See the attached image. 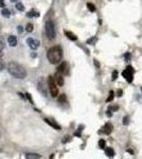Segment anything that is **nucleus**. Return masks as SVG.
Masks as SVG:
<instances>
[{
	"label": "nucleus",
	"mask_w": 142,
	"mask_h": 159,
	"mask_svg": "<svg viewBox=\"0 0 142 159\" xmlns=\"http://www.w3.org/2000/svg\"><path fill=\"white\" fill-rule=\"evenodd\" d=\"M8 71L9 73L14 77L15 79L22 80L27 77V71L24 66H21L20 64L16 62H10L8 65Z\"/></svg>",
	"instance_id": "f257e3e1"
},
{
	"label": "nucleus",
	"mask_w": 142,
	"mask_h": 159,
	"mask_svg": "<svg viewBox=\"0 0 142 159\" xmlns=\"http://www.w3.org/2000/svg\"><path fill=\"white\" fill-rule=\"evenodd\" d=\"M47 57L48 61L50 62L51 64H53V65L58 64L62 61V58H63V50H62V48L60 46H54V47L50 48L48 50Z\"/></svg>",
	"instance_id": "f03ea898"
},
{
	"label": "nucleus",
	"mask_w": 142,
	"mask_h": 159,
	"mask_svg": "<svg viewBox=\"0 0 142 159\" xmlns=\"http://www.w3.org/2000/svg\"><path fill=\"white\" fill-rule=\"evenodd\" d=\"M45 30H46V34H47V37L49 39H54L56 37V32H55V28H54V24H53L52 20H47L45 24Z\"/></svg>",
	"instance_id": "7ed1b4c3"
},
{
	"label": "nucleus",
	"mask_w": 142,
	"mask_h": 159,
	"mask_svg": "<svg viewBox=\"0 0 142 159\" xmlns=\"http://www.w3.org/2000/svg\"><path fill=\"white\" fill-rule=\"evenodd\" d=\"M48 86H49V90H50L51 97L56 98L57 95H58V88H57V85H56L55 81H54V77H48Z\"/></svg>",
	"instance_id": "20e7f679"
},
{
	"label": "nucleus",
	"mask_w": 142,
	"mask_h": 159,
	"mask_svg": "<svg viewBox=\"0 0 142 159\" xmlns=\"http://www.w3.org/2000/svg\"><path fill=\"white\" fill-rule=\"evenodd\" d=\"M57 72H58V73L63 74V75H67V74H69V65H68V63H67V62H63V63L58 66Z\"/></svg>",
	"instance_id": "39448f33"
},
{
	"label": "nucleus",
	"mask_w": 142,
	"mask_h": 159,
	"mask_svg": "<svg viewBox=\"0 0 142 159\" xmlns=\"http://www.w3.org/2000/svg\"><path fill=\"white\" fill-rule=\"evenodd\" d=\"M27 44H28L29 47L31 48V49H33V50H36L40 45L39 40L34 39V38H28V39H27Z\"/></svg>",
	"instance_id": "423d86ee"
},
{
	"label": "nucleus",
	"mask_w": 142,
	"mask_h": 159,
	"mask_svg": "<svg viewBox=\"0 0 142 159\" xmlns=\"http://www.w3.org/2000/svg\"><path fill=\"white\" fill-rule=\"evenodd\" d=\"M37 88H38V91H39L44 97H48L47 89H46V84L42 80H39V82L37 84Z\"/></svg>",
	"instance_id": "0eeeda50"
},
{
	"label": "nucleus",
	"mask_w": 142,
	"mask_h": 159,
	"mask_svg": "<svg viewBox=\"0 0 142 159\" xmlns=\"http://www.w3.org/2000/svg\"><path fill=\"white\" fill-rule=\"evenodd\" d=\"M122 75H123L125 79H126V81L128 83H132L133 80H134V72L129 71V70H124L123 72H122Z\"/></svg>",
	"instance_id": "6e6552de"
},
{
	"label": "nucleus",
	"mask_w": 142,
	"mask_h": 159,
	"mask_svg": "<svg viewBox=\"0 0 142 159\" xmlns=\"http://www.w3.org/2000/svg\"><path fill=\"white\" fill-rule=\"evenodd\" d=\"M54 81H55L56 85H58V86H63L64 85V79H63V74L61 73H56L55 75H54Z\"/></svg>",
	"instance_id": "1a4fd4ad"
},
{
	"label": "nucleus",
	"mask_w": 142,
	"mask_h": 159,
	"mask_svg": "<svg viewBox=\"0 0 142 159\" xmlns=\"http://www.w3.org/2000/svg\"><path fill=\"white\" fill-rule=\"evenodd\" d=\"M111 132H113V125L110 123H106L103 127V132L106 134V135H110Z\"/></svg>",
	"instance_id": "9d476101"
},
{
	"label": "nucleus",
	"mask_w": 142,
	"mask_h": 159,
	"mask_svg": "<svg viewBox=\"0 0 142 159\" xmlns=\"http://www.w3.org/2000/svg\"><path fill=\"white\" fill-rule=\"evenodd\" d=\"M8 42L11 47H15V46H17V37L14 35H10L8 38Z\"/></svg>",
	"instance_id": "9b49d317"
},
{
	"label": "nucleus",
	"mask_w": 142,
	"mask_h": 159,
	"mask_svg": "<svg viewBox=\"0 0 142 159\" xmlns=\"http://www.w3.org/2000/svg\"><path fill=\"white\" fill-rule=\"evenodd\" d=\"M24 157H26L27 159H39V158H42V156H40L39 154H35V153H27L26 155H24Z\"/></svg>",
	"instance_id": "f8f14e48"
},
{
	"label": "nucleus",
	"mask_w": 142,
	"mask_h": 159,
	"mask_svg": "<svg viewBox=\"0 0 142 159\" xmlns=\"http://www.w3.org/2000/svg\"><path fill=\"white\" fill-rule=\"evenodd\" d=\"M45 122H46V123H48L50 126H52L53 128H55L56 130H61V126H60L57 123H55V122L51 121V120H49V119H45Z\"/></svg>",
	"instance_id": "ddd939ff"
},
{
	"label": "nucleus",
	"mask_w": 142,
	"mask_h": 159,
	"mask_svg": "<svg viewBox=\"0 0 142 159\" xmlns=\"http://www.w3.org/2000/svg\"><path fill=\"white\" fill-rule=\"evenodd\" d=\"M105 153H106V155L109 157V158H113V157H115V151H113L111 148H105Z\"/></svg>",
	"instance_id": "4468645a"
},
{
	"label": "nucleus",
	"mask_w": 142,
	"mask_h": 159,
	"mask_svg": "<svg viewBox=\"0 0 142 159\" xmlns=\"http://www.w3.org/2000/svg\"><path fill=\"white\" fill-rule=\"evenodd\" d=\"M65 35H66L67 37H68L69 39L71 40H76L77 39V37L75 36V35L72 33V32H69V31H65Z\"/></svg>",
	"instance_id": "2eb2a0df"
},
{
	"label": "nucleus",
	"mask_w": 142,
	"mask_h": 159,
	"mask_svg": "<svg viewBox=\"0 0 142 159\" xmlns=\"http://www.w3.org/2000/svg\"><path fill=\"white\" fill-rule=\"evenodd\" d=\"M27 16H28V17H38V16H39V13L36 12L35 10H31L29 13L27 14Z\"/></svg>",
	"instance_id": "dca6fc26"
},
{
	"label": "nucleus",
	"mask_w": 142,
	"mask_h": 159,
	"mask_svg": "<svg viewBox=\"0 0 142 159\" xmlns=\"http://www.w3.org/2000/svg\"><path fill=\"white\" fill-rule=\"evenodd\" d=\"M1 15H2L3 17H5V18H9L11 15V12L8 10V9H3V10L1 11Z\"/></svg>",
	"instance_id": "f3484780"
},
{
	"label": "nucleus",
	"mask_w": 142,
	"mask_h": 159,
	"mask_svg": "<svg viewBox=\"0 0 142 159\" xmlns=\"http://www.w3.org/2000/svg\"><path fill=\"white\" fill-rule=\"evenodd\" d=\"M87 8H88V10L90 11V12H95V6L93 3L91 2H88L87 3Z\"/></svg>",
	"instance_id": "a211bd4d"
},
{
	"label": "nucleus",
	"mask_w": 142,
	"mask_h": 159,
	"mask_svg": "<svg viewBox=\"0 0 142 159\" xmlns=\"http://www.w3.org/2000/svg\"><path fill=\"white\" fill-rule=\"evenodd\" d=\"M66 101H67L66 95H60V98H58V102H60V103H66Z\"/></svg>",
	"instance_id": "6ab92c4d"
},
{
	"label": "nucleus",
	"mask_w": 142,
	"mask_h": 159,
	"mask_svg": "<svg viewBox=\"0 0 142 159\" xmlns=\"http://www.w3.org/2000/svg\"><path fill=\"white\" fill-rule=\"evenodd\" d=\"M16 9L18 11H20V12H22V11H24V4L21 2H17L16 3Z\"/></svg>",
	"instance_id": "aec40b11"
},
{
	"label": "nucleus",
	"mask_w": 142,
	"mask_h": 159,
	"mask_svg": "<svg viewBox=\"0 0 142 159\" xmlns=\"http://www.w3.org/2000/svg\"><path fill=\"white\" fill-rule=\"evenodd\" d=\"M113 97H115V92H113V90H111V91H109V97L107 98L106 102H111V101L113 100Z\"/></svg>",
	"instance_id": "412c9836"
},
{
	"label": "nucleus",
	"mask_w": 142,
	"mask_h": 159,
	"mask_svg": "<svg viewBox=\"0 0 142 159\" xmlns=\"http://www.w3.org/2000/svg\"><path fill=\"white\" fill-rule=\"evenodd\" d=\"M105 145H106V142L104 139H100V141H99V146H100L101 148H105Z\"/></svg>",
	"instance_id": "4be33fe9"
},
{
	"label": "nucleus",
	"mask_w": 142,
	"mask_h": 159,
	"mask_svg": "<svg viewBox=\"0 0 142 159\" xmlns=\"http://www.w3.org/2000/svg\"><path fill=\"white\" fill-rule=\"evenodd\" d=\"M95 40H97V37L93 36V37H91V38H89V39L87 40V44H88V45H93Z\"/></svg>",
	"instance_id": "5701e85b"
},
{
	"label": "nucleus",
	"mask_w": 142,
	"mask_h": 159,
	"mask_svg": "<svg viewBox=\"0 0 142 159\" xmlns=\"http://www.w3.org/2000/svg\"><path fill=\"white\" fill-rule=\"evenodd\" d=\"M123 124L124 125H128L129 124V117L128 116H125L123 118Z\"/></svg>",
	"instance_id": "b1692460"
},
{
	"label": "nucleus",
	"mask_w": 142,
	"mask_h": 159,
	"mask_svg": "<svg viewBox=\"0 0 142 159\" xmlns=\"http://www.w3.org/2000/svg\"><path fill=\"white\" fill-rule=\"evenodd\" d=\"M117 79H118V71L115 70V71L113 72V75H111V80H113V81H116Z\"/></svg>",
	"instance_id": "393cba45"
},
{
	"label": "nucleus",
	"mask_w": 142,
	"mask_h": 159,
	"mask_svg": "<svg viewBox=\"0 0 142 159\" xmlns=\"http://www.w3.org/2000/svg\"><path fill=\"white\" fill-rule=\"evenodd\" d=\"M26 30L28 32H32V31H33V24H27V26H26Z\"/></svg>",
	"instance_id": "a878e982"
},
{
	"label": "nucleus",
	"mask_w": 142,
	"mask_h": 159,
	"mask_svg": "<svg viewBox=\"0 0 142 159\" xmlns=\"http://www.w3.org/2000/svg\"><path fill=\"white\" fill-rule=\"evenodd\" d=\"M3 48H4V42L2 38H0V52L3 50Z\"/></svg>",
	"instance_id": "bb28decb"
},
{
	"label": "nucleus",
	"mask_w": 142,
	"mask_h": 159,
	"mask_svg": "<svg viewBox=\"0 0 142 159\" xmlns=\"http://www.w3.org/2000/svg\"><path fill=\"white\" fill-rule=\"evenodd\" d=\"M4 67H5V65H4V63H3V61L2 59H0V72L4 69Z\"/></svg>",
	"instance_id": "cd10ccee"
},
{
	"label": "nucleus",
	"mask_w": 142,
	"mask_h": 159,
	"mask_svg": "<svg viewBox=\"0 0 142 159\" xmlns=\"http://www.w3.org/2000/svg\"><path fill=\"white\" fill-rule=\"evenodd\" d=\"M124 57H125V61L126 62H128L129 59H131V53H125V55H124Z\"/></svg>",
	"instance_id": "c85d7f7f"
},
{
	"label": "nucleus",
	"mask_w": 142,
	"mask_h": 159,
	"mask_svg": "<svg viewBox=\"0 0 142 159\" xmlns=\"http://www.w3.org/2000/svg\"><path fill=\"white\" fill-rule=\"evenodd\" d=\"M122 95H123V91H122V89H118V91H117V97H122Z\"/></svg>",
	"instance_id": "c756f323"
},
{
	"label": "nucleus",
	"mask_w": 142,
	"mask_h": 159,
	"mask_svg": "<svg viewBox=\"0 0 142 159\" xmlns=\"http://www.w3.org/2000/svg\"><path fill=\"white\" fill-rule=\"evenodd\" d=\"M26 97H27V98H28V99H29V101H30V102H31V103L33 104V101H32L31 95H29V93H26Z\"/></svg>",
	"instance_id": "7c9ffc66"
},
{
	"label": "nucleus",
	"mask_w": 142,
	"mask_h": 159,
	"mask_svg": "<svg viewBox=\"0 0 142 159\" xmlns=\"http://www.w3.org/2000/svg\"><path fill=\"white\" fill-rule=\"evenodd\" d=\"M17 30H18L19 33H22V31H24V28H22L21 26H17Z\"/></svg>",
	"instance_id": "2f4dec72"
},
{
	"label": "nucleus",
	"mask_w": 142,
	"mask_h": 159,
	"mask_svg": "<svg viewBox=\"0 0 142 159\" xmlns=\"http://www.w3.org/2000/svg\"><path fill=\"white\" fill-rule=\"evenodd\" d=\"M109 109H110V110H117V109H118V106H110Z\"/></svg>",
	"instance_id": "473e14b6"
},
{
	"label": "nucleus",
	"mask_w": 142,
	"mask_h": 159,
	"mask_svg": "<svg viewBox=\"0 0 142 159\" xmlns=\"http://www.w3.org/2000/svg\"><path fill=\"white\" fill-rule=\"evenodd\" d=\"M127 70H129V71H132V72H135V70H134V68H133L132 66H127Z\"/></svg>",
	"instance_id": "72a5a7b5"
},
{
	"label": "nucleus",
	"mask_w": 142,
	"mask_h": 159,
	"mask_svg": "<svg viewBox=\"0 0 142 159\" xmlns=\"http://www.w3.org/2000/svg\"><path fill=\"white\" fill-rule=\"evenodd\" d=\"M4 6V0H0V8Z\"/></svg>",
	"instance_id": "f704fd0d"
},
{
	"label": "nucleus",
	"mask_w": 142,
	"mask_h": 159,
	"mask_svg": "<svg viewBox=\"0 0 142 159\" xmlns=\"http://www.w3.org/2000/svg\"><path fill=\"white\" fill-rule=\"evenodd\" d=\"M95 65L98 67V68H100V63H99V62H98L97 59H95Z\"/></svg>",
	"instance_id": "c9c22d12"
},
{
	"label": "nucleus",
	"mask_w": 142,
	"mask_h": 159,
	"mask_svg": "<svg viewBox=\"0 0 142 159\" xmlns=\"http://www.w3.org/2000/svg\"><path fill=\"white\" fill-rule=\"evenodd\" d=\"M107 116H108V117H111V116H113V114H111V110H110L109 108H108V110H107Z\"/></svg>",
	"instance_id": "e433bc0d"
},
{
	"label": "nucleus",
	"mask_w": 142,
	"mask_h": 159,
	"mask_svg": "<svg viewBox=\"0 0 142 159\" xmlns=\"http://www.w3.org/2000/svg\"><path fill=\"white\" fill-rule=\"evenodd\" d=\"M74 136H77V137H81V132H74Z\"/></svg>",
	"instance_id": "4c0bfd02"
},
{
	"label": "nucleus",
	"mask_w": 142,
	"mask_h": 159,
	"mask_svg": "<svg viewBox=\"0 0 142 159\" xmlns=\"http://www.w3.org/2000/svg\"><path fill=\"white\" fill-rule=\"evenodd\" d=\"M65 138H66V139H65V140H63V142H64V143H66L67 141L70 140V139H69V138H70V137H65Z\"/></svg>",
	"instance_id": "58836bf2"
},
{
	"label": "nucleus",
	"mask_w": 142,
	"mask_h": 159,
	"mask_svg": "<svg viewBox=\"0 0 142 159\" xmlns=\"http://www.w3.org/2000/svg\"><path fill=\"white\" fill-rule=\"evenodd\" d=\"M127 152H128V153H131L132 155L134 154V151H133V150H131V148H128V150H127Z\"/></svg>",
	"instance_id": "ea45409f"
},
{
	"label": "nucleus",
	"mask_w": 142,
	"mask_h": 159,
	"mask_svg": "<svg viewBox=\"0 0 142 159\" xmlns=\"http://www.w3.org/2000/svg\"><path fill=\"white\" fill-rule=\"evenodd\" d=\"M31 56H32V57H36V53L33 52V53H32V54H31Z\"/></svg>",
	"instance_id": "a19ab883"
},
{
	"label": "nucleus",
	"mask_w": 142,
	"mask_h": 159,
	"mask_svg": "<svg viewBox=\"0 0 142 159\" xmlns=\"http://www.w3.org/2000/svg\"><path fill=\"white\" fill-rule=\"evenodd\" d=\"M11 1H12V2H16V1H17V0H11Z\"/></svg>",
	"instance_id": "79ce46f5"
},
{
	"label": "nucleus",
	"mask_w": 142,
	"mask_h": 159,
	"mask_svg": "<svg viewBox=\"0 0 142 159\" xmlns=\"http://www.w3.org/2000/svg\"><path fill=\"white\" fill-rule=\"evenodd\" d=\"M141 92H142V87H141Z\"/></svg>",
	"instance_id": "37998d69"
}]
</instances>
